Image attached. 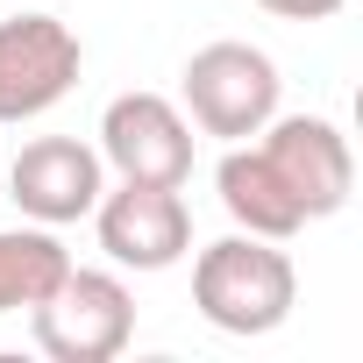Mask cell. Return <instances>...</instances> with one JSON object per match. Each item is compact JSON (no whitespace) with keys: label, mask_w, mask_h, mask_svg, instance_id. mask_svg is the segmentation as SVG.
Here are the masks:
<instances>
[{"label":"cell","mask_w":363,"mask_h":363,"mask_svg":"<svg viewBox=\"0 0 363 363\" xmlns=\"http://www.w3.org/2000/svg\"><path fill=\"white\" fill-rule=\"evenodd\" d=\"M292 299H299V271L292 257L271 242V235H221L193 257V306L207 328L221 335H271L292 320Z\"/></svg>","instance_id":"cell-1"},{"label":"cell","mask_w":363,"mask_h":363,"mask_svg":"<svg viewBox=\"0 0 363 363\" xmlns=\"http://www.w3.org/2000/svg\"><path fill=\"white\" fill-rule=\"evenodd\" d=\"M178 93H186V121L200 135H221V143H250L271 114H278V65L271 50L257 43H207L186 57V72H178Z\"/></svg>","instance_id":"cell-2"},{"label":"cell","mask_w":363,"mask_h":363,"mask_svg":"<svg viewBox=\"0 0 363 363\" xmlns=\"http://www.w3.org/2000/svg\"><path fill=\"white\" fill-rule=\"evenodd\" d=\"M36 349L50 363H114L135 335V292L114 271H65L36 306H29Z\"/></svg>","instance_id":"cell-3"},{"label":"cell","mask_w":363,"mask_h":363,"mask_svg":"<svg viewBox=\"0 0 363 363\" xmlns=\"http://www.w3.org/2000/svg\"><path fill=\"white\" fill-rule=\"evenodd\" d=\"M257 157L271 164V178L285 186V200H292L306 221L342 214L349 193H356L349 135H342L328 114H271V121L257 128Z\"/></svg>","instance_id":"cell-4"},{"label":"cell","mask_w":363,"mask_h":363,"mask_svg":"<svg viewBox=\"0 0 363 363\" xmlns=\"http://www.w3.org/2000/svg\"><path fill=\"white\" fill-rule=\"evenodd\" d=\"M86 72V43L57 15H8L0 22V121L22 128L50 114Z\"/></svg>","instance_id":"cell-5"},{"label":"cell","mask_w":363,"mask_h":363,"mask_svg":"<svg viewBox=\"0 0 363 363\" xmlns=\"http://www.w3.org/2000/svg\"><path fill=\"white\" fill-rule=\"evenodd\" d=\"M100 164L143 186H186L193 178V121L164 93H114L100 114Z\"/></svg>","instance_id":"cell-6"},{"label":"cell","mask_w":363,"mask_h":363,"mask_svg":"<svg viewBox=\"0 0 363 363\" xmlns=\"http://www.w3.org/2000/svg\"><path fill=\"white\" fill-rule=\"evenodd\" d=\"M93 228L121 271H171L193 250V207L178 200V186H143V178H121L114 193H100Z\"/></svg>","instance_id":"cell-7"},{"label":"cell","mask_w":363,"mask_h":363,"mask_svg":"<svg viewBox=\"0 0 363 363\" xmlns=\"http://www.w3.org/2000/svg\"><path fill=\"white\" fill-rule=\"evenodd\" d=\"M8 193H15V207H22L36 228H72V221H86V214L100 207L107 164H100V150L79 143V135H36V143H22V157L8 164Z\"/></svg>","instance_id":"cell-8"},{"label":"cell","mask_w":363,"mask_h":363,"mask_svg":"<svg viewBox=\"0 0 363 363\" xmlns=\"http://www.w3.org/2000/svg\"><path fill=\"white\" fill-rule=\"evenodd\" d=\"M214 193L228 207V221L242 235H271V242H292L306 228V214L285 200V186L271 178V164L257 157V143H228V157L214 164Z\"/></svg>","instance_id":"cell-9"},{"label":"cell","mask_w":363,"mask_h":363,"mask_svg":"<svg viewBox=\"0 0 363 363\" xmlns=\"http://www.w3.org/2000/svg\"><path fill=\"white\" fill-rule=\"evenodd\" d=\"M65 271L72 250L57 242V228H0V313H29Z\"/></svg>","instance_id":"cell-10"},{"label":"cell","mask_w":363,"mask_h":363,"mask_svg":"<svg viewBox=\"0 0 363 363\" xmlns=\"http://www.w3.org/2000/svg\"><path fill=\"white\" fill-rule=\"evenodd\" d=\"M264 15H278V22H335L349 0H257Z\"/></svg>","instance_id":"cell-11"}]
</instances>
